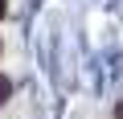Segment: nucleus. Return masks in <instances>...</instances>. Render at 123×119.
Segmentation results:
<instances>
[{"instance_id":"obj_1","label":"nucleus","mask_w":123,"mask_h":119,"mask_svg":"<svg viewBox=\"0 0 123 119\" xmlns=\"http://www.w3.org/2000/svg\"><path fill=\"white\" fill-rule=\"evenodd\" d=\"M8 94H12V82H8L4 74H0V103H8Z\"/></svg>"},{"instance_id":"obj_2","label":"nucleus","mask_w":123,"mask_h":119,"mask_svg":"<svg viewBox=\"0 0 123 119\" xmlns=\"http://www.w3.org/2000/svg\"><path fill=\"white\" fill-rule=\"evenodd\" d=\"M115 115H119V119H123V103H119V107H115Z\"/></svg>"},{"instance_id":"obj_3","label":"nucleus","mask_w":123,"mask_h":119,"mask_svg":"<svg viewBox=\"0 0 123 119\" xmlns=\"http://www.w3.org/2000/svg\"><path fill=\"white\" fill-rule=\"evenodd\" d=\"M0 17H4V0H0Z\"/></svg>"}]
</instances>
